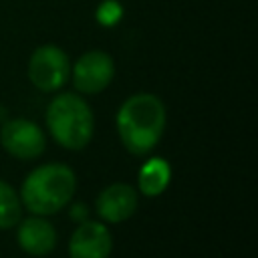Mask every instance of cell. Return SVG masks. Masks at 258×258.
Returning a JSON list of instances; mask_svg holds the SVG:
<instances>
[{"instance_id":"1","label":"cell","mask_w":258,"mask_h":258,"mask_svg":"<svg viewBox=\"0 0 258 258\" xmlns=\"http://www.w3.org/2000/svg\"><path fill=\"white\" fill-rule=\"evenodd\" d=\"M165 127V107L159 97L151 93L131 95L117 113V131L123 145L135 153L143 155L151 151Z\"/></svg>"},{"instance_id":"8","label":"cell","mask_w":258,"mask_h":258,"mask_svg":"<svg viewBox=\"0 0 258 258\" xmlns=\"http://www.w3.org/2000/svg\"><path fill=\"white\" fill-rule=\"evenodd\" d=\"M137 208V194L127 183H113L97 198V212L107 222H123Z\"/></svg>"},{"instance_id":"11","label":"cell","mask_w":258,"mask_h":258,"mask_svg":"<svg viewBox=\"0 0 258 258\" xmlns=\"http://www.w3.org/2000/svg\"><path fill=\"white\" fill-rule=\"evenodd\" d=\"M20 212L22 210L16 191L0 179V230L16 226V222L20 220Z\"/></svg>"},{"instance_id":"4","label":"cell","mask_w":258,"mask_h":258,"mask_svg":"<svg viewBox=\"0 0 258 258\" xmlns=\"http://www.w3.org/2000/svg\"><path fill=\"white\" fill-rule=\"evenodd\" d=\"M71 73L69 56L56 44L38 46L28 60V79L40 91H56L60 89Z\"/></svg>"},{"instance_id":"7","label":"cell","mask_w":258,"mask_h":258,"mask_svg":"<svg viewBox=\"0 0 258 258\" xmlns=\"http://www.w3.org/2000/svg\"><path fill=\"white\" fill-rule=\"evenodd\" d=\"M111 248V232L99 222H83L69 242L71 258H109Z\"/></svg>"},{"instance_id":"2","label":"cell","mask_w":258,"mask_h":258,"mask_svg":"<svg viewBox=\"0 0 258 258\" xmlns=\"http://www.w3.org/2000/svg\"><path fill=\"white\" fill-rule=\"evenodd\" d=\"M75 187L77 179L71 167L62 163H48L28 173L22 183L20 196L30 212L38 216H48L56 214L69 204Z\"/></svg>"},{"instance_id":"6","label":"cell","mask_w":258,"mask_h":258,"mask_svg":"<svg viewBox=\"0 0 258 258\" xmlns=\"http://www.w3.org/2000/svg\"><path fill=\"white\" fill-rule=\"evenodd\" d=\"M115 75L113 58L105 50L85 52L73 67V83L81 93L103 91Z\"/></svg>"},{"instance_id":"3","label":"cell","mask_w":258,"mask_h":258,"mask_svg":"<svg viewBox=\"0 0 258 258\" xmlns=\"http://www.w3.org/2000/svg\"><path fill=\"white\" fill-rule=\"evenodd\" d=\"M46 125L54 141L67 149H83L95 129L91 107L75 93L54 97L46 109Z\"/></svg>"},{"instance_id":"5","label":"cell","mask_w":258,"mask_h":258,"mask_svg":"<svg viewBox=\"0 0 258 258\" xmlns=\"http://www.w3.org/2000/svg\"><path fill=\"white\" fill-rule=\"evenodd\" d=\"M0 141L4 149L18 159H32L44 151L42 129L28 119H12L0 129Z\"/></svg>"},{"instance_id":"12","label":"cell","mask_w":258,"mask_h":258,"mask_svg":"<svg viewBox=\"0 0 258 258\" xmlns=\"http://www.w3.org/2000/svg\"><path fill=\"white\" fill-rule=\"evenodd\" d=\"M95 18L101 26L105 28H111V26H117L123 18V6L119 0H103L97 10H95Z\"/></svg>"},{"instance_id":"9","label":"cell","mask_w":258,"mask_h":258,"mask_svg":"<svg viewBox=\"0 0 258 258\" xmlns=\"http://www.w3.org/2000/svg\"><path fill=\"white\" fill-rule=\"evenodd\" d=\"M18 244L24 252L32 256H44L54 248L56 232L46 220L28 218L18 228Z\"/></svg>"},{"instance_id":"10","label":"cell","mask_w":258,"mask_h":258,"mask_svg":"<svg viewBox=\"0 0 258 258\" xmlns=\"http://www.w3.org/2000/svg\"><path fill=\"white\" fill-rule=\"evenodd\" d=\"M169 177H171L169 163L161 157H153L139 169V189L141 194L155 198L167 187Z\"/></svg>"}]
</instances>
